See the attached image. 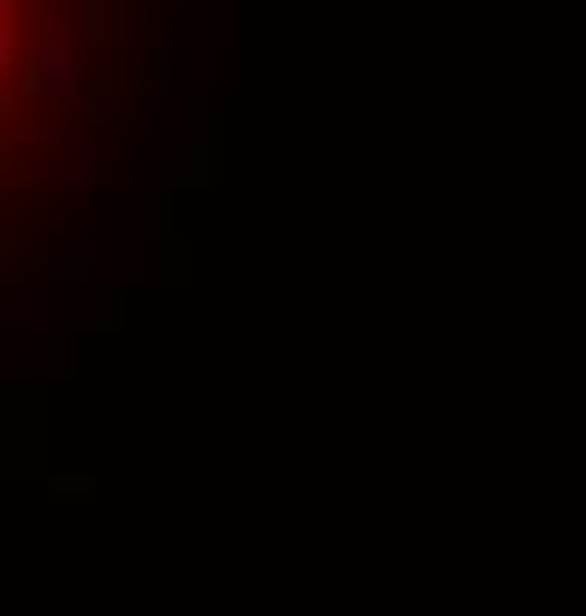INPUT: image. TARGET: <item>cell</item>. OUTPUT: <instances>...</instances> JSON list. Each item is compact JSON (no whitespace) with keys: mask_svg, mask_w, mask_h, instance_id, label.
I'll return each mask as SVG.
<instances>
[{"mask_svg":"<svg viewBox=\"0 0 586 616\" xmlns=\"http://www.w3.org/2000/svg\"><path fill=\"white\" fill-rule=\"evenodd\" d=\"M19 12L30 19V12H37V0H0V19H19Z\"/></svg>","mask_w":586,"mask_h":616,"instance_id":"52a82bcc","label":"cell"},{"mask_svg":"<svg viewBox=\"0 0 586 616\" xmlns=\"http://www.w3.org/2000/svg\"><path fill=\"white\" fill-rule=\"evenodd\" d=\"M148 107V83H95L90 95H83V119L90 125H101V131H119V125H131L136 113Z\"/></svg>","mask_w":586,"mask_h":616,"instance_id":"277c9868","label":"cell"},{"mask_svg":"<svg viewBox=\"0 0 586 616\" xmlns=\"http://www.w3.org/2000/svg\"><path fill=\"white\" fill-rule=\"evenodd\" d=\"M48 492H95L90 474H48Z\"/></svg>","mask_w":586,"mask_h":616,"instance_id":"8992f818","label":"cell"},{"mask_svg":"<svg viewBox=\"0 0 586 616\" xmlns=\"http://www.w3.org/2000/svg\"><path fill=\"white\" fill-rule=\"evenodd\" d=\"M48 166H54V184L60 191H107V184L119 178V154H113V131H83V125H65L54 154H48Z\"/></svg>","mask_w":586,"mask_h":616,"instance_id":"7a4b0ae2","label":"cell"},{"mask_svg":"<svg viewBox=\"0 0 586 616\" xmlns=\"http://www.w3.org/2000/svg\"><path fill=\"white\" fill-rule=\"evenodd\" d=\"M237 42V0H189V95H202V65Z\"/></svg>","mask_w":586,"mask_h":616,"instance_id":"3957f363","label":"cell"},{"mask_svg":"<svg viewBox=\"0 0 586 616\" xmlns=\"http://www.w3.org/2000/svg\"><path fill=\"white\" fill-rule=\"evenodd\" d=\"M54 279H60L65 290H95V285H101V255H95V244L65 249L60 267H54Z\"/></svg>","mask_w":586,"mask_h":616,"instance_id":"5b68a950","label":"cell"},{"mask_svg":"<svg viewBox=\"0 0 586 616\" xmlns=\"http://www.w3.org/2000/svg\"><path fill=\"white\" fill-rule=\"evenodd\" d=\"M30 37H24V101H54L72 107L95 90V60L83 42V24L72 12V0H48L30 12Z\"/></svg>","mask_w":586,"mask_h":616,"instance_id":"6da1fadb","label":"cell"}]
</instances>
